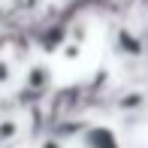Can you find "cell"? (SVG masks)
<instances>
[{
    "instance_id": "277c9868",
    "label": "cell",
    "mask_w": 148,
    "mask_h": 148,
    "mask_svg": "<svg viewBox=\"0 0 148 148\" xmlns=\"http://www.w3.org/2000/svg\"><path fill=\"white\" fill-rule=\"evenodd\" d=\"M49 70H45V66H36V70H33V76H30V82L36 85V88H45V85H49Z\"/></svg>"
},
{
    "instance_id": "7a4b0ae2",
    "label": "cell",
    "mask_w": 148,
    "mask_h": 148,
    "mask_svg": "<svg viewBox=\"0 0 148 148\" xmlns=\"http://www.w3.org/2000/svg\"><path fill=\"white\" fill-rule=\"evenodd\" d=\"M82 148H121V139L112 127L106 124H91L82 133Z\"/></svg>"
},
{
    "instance_id": "6da1fadb",
    "label": "cell",
    "mask_w": 148,
    "mask_h": 148,
    "mask_svg": "<svg viewBox=\"0 0 148 148\" xmlns=\"http://www.w3.org/2000/svg\"><path fill=\"white\" fill-rule=\"evenodd\" d=\"M112 45H115V51L124 55V58H142L145 55V39L139 36L136 30H130L127 24L115 27V33H112Z\"/></svg>"
},
{
    "instance_id": "5b68a950",
    "label": "cell",
    "mask_w": 148,
    "mask_h": 148,
    "mask_svg": "<svg viewBox=\"0 0 148 148\" xmlns=\"http://www.w3.org/2000/svg\"><path fill=\"white\" fill-rule=\"evenodd\" d=\"M42 148H60V142H55V139H51V142H45Z\"/></svg>"
},
{
    "instance_id": "3957f363",
    "label": "cell",
    "mask_w": 148,
    "mask_h": 148,
    "mask_svg": "<svg viewBox=\"0 0 148 148\" xmlns=\"http://www.w3.org/2000/svg\"><path fill=\"white\" fill-rule=\"evenodd\" d=\"M121 106H124V109H133V106H145V94H139V91H130V94H124Z\"/></svg>"
}]
</instances>
